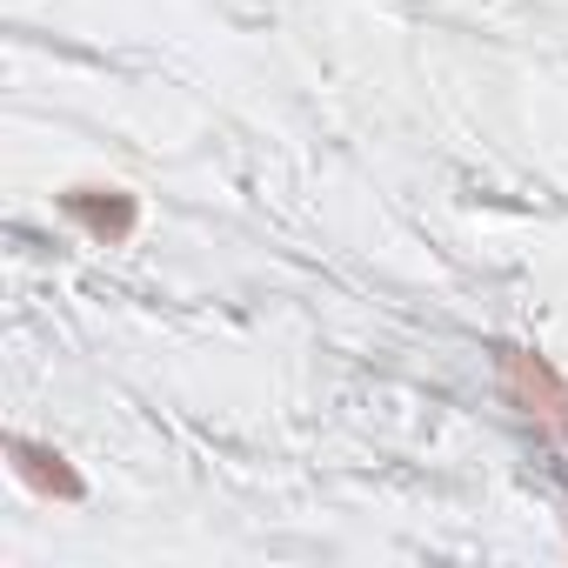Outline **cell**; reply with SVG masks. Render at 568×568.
Instances as JSON below:
<instances>
[{
  "label": "cell",
  "instance_id": "1",
  "mask_svg": "<svg viewBox=\"0 0 568 568\" xmlns=\"http://www.w3.org/2000/svg\"><path fill=\"white\" fill-rule=\"evenodd\" d=\"M495 382H501V395H508V408H515L521 422H535L548 442L568 448V375H561L548 355L501 342V348H495Z\"/></svg>",
  "mask_w": 568,
  "mask_h": 568
},
{
  "label": "cell",
  "instance_id": "2",
  "mask_svg": "<svg viewBox=\"0 0 568 568\" xmlns=\"http://www.w3.org/2000/svg\"><path fill=\"white\" fill-rule=\"evenodd\" d=\"M68 214L94 234V241H128L134 234V221H141V207H134V194L128 187H74L68 194Z\"/></svg>",
  "mask_w": 568,
  "mask_h": 568
},
{
  "label": "cell",
  "instance_id": "3",
  "mask_svg": "<svg viewBox=\"0 0 568 568\" xmlns=\"http://www.w3.org/2000/svg\"><path fill=\"white\" fill-rule=\"evenodd\" d=\"M8 455H14V475H21L34 495H54V501H81V495H88V488H81V475L68 468V455L41 448V442H28V435H14V442H8Z\"/></svg>",
  "mask_w": 568,
  "mask_h": 568
}]
</instances>
